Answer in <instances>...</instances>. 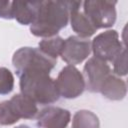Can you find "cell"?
Returning <instances> with one entry per match:
<instances>
[{
    "label": "cell",
    "instance_id": "18",
    "mask_svg": "<svg viewBox=\"0 0 128 128\" xmlns=\"http://www.w3.org/2000/svg\"><path fill=\"white\" fill-rule=\"evenodd\" d=\"M19 121L11 112L8 100L0 103V125H13Z\"/></svg>",
    "mask_w": 128,
    "mask_h": 128
},
{
    "label": "cell",
    "instance_id": "11",
    "mask_svg": "<svg viewBox=\"0 0 128 128\" xmlns=\"http://www.w3.org/2000/svg\"><path fill=\"white\" fill-rule=\"evenodd\" d=\"M39 5L40 1H13L12 18L22 25H31L36 18Z\"/></svg>",
    "mask_w": 128,
    "mask_h": 128
},
{
    "label": "cell",
    "instance_id": "4",
    "mask_svg": "<svg viewBox=\"0 0 128 128\" xmlns=\"http://www.w3.org/2000/svg\"><path fill=\"white\" fill-rule=\"evenodd\" d=\"M116 1L87 0L83 2L84 15L97 29L113 26L116 21Z\"/></svg>",
    "mask_w": 128,
    "mask_h": 128
},
{
    "label": "cell",
    "instance_id": "7",
    "mask_svg": "<svg viewBox=\"0 0 128 128\" xmlns=\"http://www.w3.org/2000/svg\"><path fill=\"white\" fill-rule=\"evenodd\" d=\"M83 72L85 88L92 93L99 92L105 79L112 73L107 62L95 57L88 59L84 65Z\"/></svg>",
    "mask_w": 128,
    "mask_h": 128
},
{
    "label": "cell",
    "instance_id": "15",
    "mask_svg": "<svg viewBox=\"0 0 128 128\" xmlns=\"http://www.w3.org/2000/svg\"><path fill=\"white\" fill-rule=\"evenodd\" d=\"M63 43L64 39L57 35L50 38H44L39 42V50L48 57L57 60V57L60 56Z\"/></svg>",
    "mask_w": 128,
    "mask_h": 128
},
{
    "label": "cell",
    "instance_id": "17",
    "mask_svg": "<svg viewBox=\"0 0 128 128\" xmlns=\"http://www.w3.org/2000/svg\"><path fill=\"white\" fill-rule=\"evenodd\" d=\"M113 72L116 76H125L127 74V50L124 48L122 52L113 60Z\"/></svg>",
    "mask_w": 128,
    "mask_h": 128
},
{
    "label": "cell",
    "instance_id": "12",
    "mask_svg": "<svg viewBox=\"0 0 128 128\" xmlns=\"http://www.w3.org/2000/svg\"><path fill=\"white\" fill-rule=\"evenodd\" d=\"M99 92L107 99L122 100L127 94V85L124 80L111 73L103 82Z\"/></svg>",
    "mask_w": 128,
    "mask_h": 128
},
{
    "label": "cell",
    "instance_id": "19",
    "mask_svg": "<svg viewBox=\"0 0 128 128\" xmlns=\"http://www.w3.org/2000/svg\"><path fill=\"white\" fill-rule=\"evenodd\" d=\"M0 17L4 19H13L11 1H0Z\"/></svg>",
    "mask_w": 128,
    "mask_h": 128
},
{
    "label": "cell",
    "instance_id": "6",
    "mask_svg": "<svg viewBox=\"0 0 128 128\" xmlns=\"http://www.w3.org/2000/svg\"><path fill=\"white\" fill-rule=\"evenodd\" d=\"M124 48L125 46L119 40L116 30L104 31L98 34L91 42V51L94 57L105 62H113Z\"/></svg>",
    "mask_w": 128,
    "mask_h": 128
},
{
    "label": "cell",
    "instance_id": "2",
    "mask_svg": "<svg viewBox=\"0 0 128 128\" xmlns=\"http://www.w3.org/2000/svg\"><path fill=\"white\" fill-rule=\"evenodd\" d=\"M21 93L36 104H51L56 102L60 95L55 85V80L50 77V72L41 69L26 70L19 75Z\"/></svg>",
    "mask_w": 128,
    "mask_h": 128
},
{
    "label": "cell",
    "instance_id": "8",
    "mask_svg": "<svg viewBox=\"0 0 128 128\" xmlns=\"http://www.w3.org/2000/svg\"><path fill=\"white\" fill-rule=\"evenodd\" d=\"M91 53V42L79 36H69L64 40L60 56L68 65L75 66L83 62Z\"/></svg>",
    "mask_w": 128,
    "mask_h": 128
},
{
    "label": "cell",
    "instance_id": "13",
    "mask_svg": "<svg viewBox=\"0 0 128 128\" xmlns=\"http://www.w3.org/2000/svg\"><path fill=\"white\" fill-rule=\"evenodd\" d=\"M71 27L81 38H89L96 32V28L92 25L84 13L79 11V7L73 8L69 14Z\"/></svg>",
    "mask_w": 128,
    "mask_h": 128
},
{
    "label": "cell",
    "instance_id": "3",
    "mask_svg": "<svg viewBox=\"0 0 128 128\" xmlns=\"http://www.w3.org/2000/svg\"><path fill=\"white\" fill-rule=\"evenodd\" d=\"M56 63L57 60L48 57L39 48L33 47H22L15 51L12 57V64L17 75L31 69H41L51 72Z\"/></svg>",
    "mask_w": 128,
    "mask_h": 128
},
{
    "label": "cell",
    "instance_id": "1",
    "mask_svg": "<svg viewBox=\"0 0 128 128\" xmlns=\"http://www.w3.org/2000/svg\"><path fill=\"white\" fill-rule=\"evenodd\" d=\"M81 4V1H40L36 18L30 25L31 33L43 38L56 36L67 26L70 11Z\"/></svg>",
    "mask_w": 128,
    "mask_h": 128
},
{
    "label": "cell",
    "instance_id": "20",
    "mask_svg": "<svg viewBox=\"0 0 128 128\" xmlns=\"http://www.w3.org/2000/svg\"><path fill=\"white\" fill-rule=\"evenodd\" d=\"M15 128H30V127H29V126H27V125H24V124H22V125H19V126L15 127Z\"/></svg>",
    "mask_w": 128,
    "mask_h": 128
},
{
    "label": "cell",
    "instance_id": "14",
    "mask_svg": "<svg viewBox=\"0 0 128 128\" xmlns=\"http://www.w3.org/2000/svg\"><path fill=\"white\" fill-rule=\"evenodd\" d=\"M71 128H100L99 118L89 110H79L73 116Z\"/></svg>",
    "mask_w": 128,
    "mask_h": 128
},
{
    "label": "cell",
    "instance_id": "5",
    "mask_svg": "<svg viewBox=\"0 0 128 128\" xmlns=\"http://www.w3.org/2000/svg\"><path fill=\"white\" fill-rule=\"evenodd\" d=\"M55 85L59 95L66 99L77 98L85 90L83 74L72 65H67L61 69L55 80Z\"/></svg>",
    "mask_w": 128,
    "mask_h": 128
},
{
    "label": "cell",
    "instance_id": "16",
    "mask_svg": "<svg viewBox=\"0 0 128 128\" xmlns=\"http://www.w3.org/2000/svg\"><path fill=\"white\" fill-rule=\"evenodd\" d=\"M14 88V76L5 67H0V95L9 94Z\"/></svg>",
    "mask_w": 128,
    "mask_h": 128
},
{
    "label": "cell",
    "instance_id": "9",
    "mask_svg": "<svg viewBox=\"0 0 128 128\" xmlns=\"http://www.w3.org/2000/svg\"><path fill=\"white\" fill-rule=\"evenodd\" d=\"M37 125L41 128H66L70 122L71 114L68 110L48 106L37 114Z\"/></svg>",
    "mask_w": 128,
    "mask_h": 128
},
{
    "label": "cell",
    "instance_id": "10",
    "mask_svg": "<svg viewBox=\"0 0 128 128\" xmlns=\"http://www.w3.org/2000/svg\"><path fill=\"white\" fill-rule=\"evenodd\" d=\"M8 105L12 114L19 119H33L38 114L37 104L22 93L13 95L8 100Z\"/></svg>",
    "mask_w": 128,
    "mask_h": 128
}]
</instances>
